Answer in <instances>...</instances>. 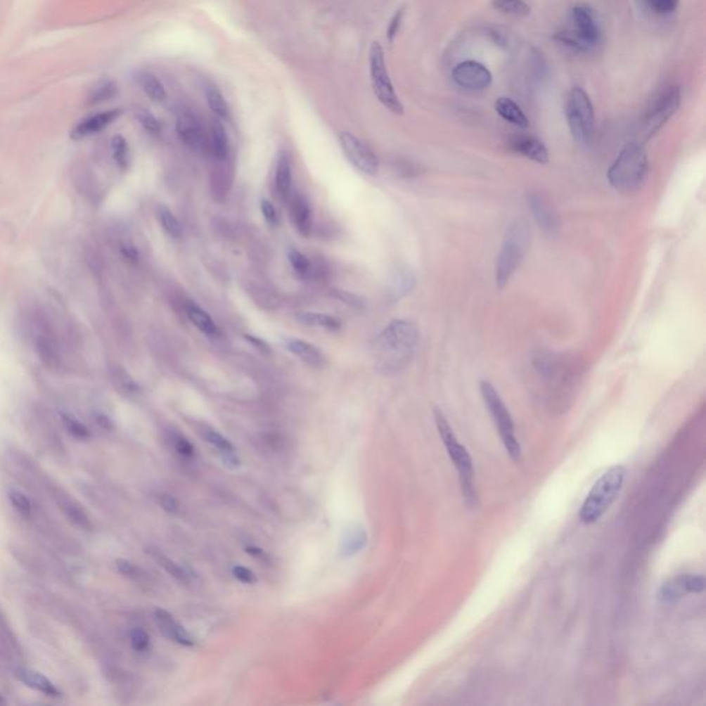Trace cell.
I'll use <instances>...</instances> for the list:
<instances>
[{"instance_id":"cell-1","label":"cell","mask_w":706,"mask_h":706,"mask_svg":"<svg viewBox=\"0 0 706 706\" xmlns=\"http://www.w3.org/2000/svg\"><path fill=\"white\" fill-rule=\"evenodd\" d=\"M418 340L420 331L413 321L392 320L374 341L378 368L385 374L402 371L413 359Z\"/></svg>"},{"instance_id":"cell-2","label":"cell","mask_w":706,"mask_h":706,"mask_svg":"<svg viewBox=\"0 0 706 706\" xmlns=\"http://www.w3.org/2000/svg\"><path fill=\"white\" fill-rule=\"evenodd\" d=\"M648 156L638 142H628L607 172L610 185L622 193H634L648 176Z\"/></svg>"},{"instance_id":"cell-3","label":"cell","mask_w":706,"mask_h":706,"mask_svg":"<svg viewBox=\"0 0 706 706\" xmlns=\"http://www.w3.org/2000/svg\"><path fill=\"white\" fill-rule=\"evenodd\" d=\"M435 416V423L439 432V436L446 446L447 454L450 459L453 461L454 466L458 470L459 484H461V492L463 495L465 503L473 509L479 503V496L475 486V470H473V461L468 450L459 443L451 425L449 424L446 416L443 411L439 409H435L433 411Z\"/></svg>"},{"instance_id":"cell-4","label":"cell","mask_w":706,"mask_h":706,"mask_svg":"<svg viewBox=\"0 0 706 706\" xmlns=\"http://www.w3.org/2000/svg\"><path fill=\"white\" fill-rule=\"evenodd\" d=\"M530 246V231L525 221L512 222L503 236L495 264V284L503 288L520 268Z\"/></svg>"},{"instance_id":"cell-5","label":"cell","mask_w":706,"mask_h":706,"mask_svg":"<svg viewBox=\"0 0 706 706\" xmlns=\"http://www.w3.org/2000/svg\"><path fill=\"white\" fill-rule=\"evenodd\" d=\"M625 475L627 469L622 465L611 466L601 475L579 509V519L582 523L593 525L601 520V516L621 493Z\"/></svg>"},{"instance_id":"cell-6","label":"cell","mask_w":706,"mask_h":706,"mask_svg":"<svg viewBox=\"0 0 706 706\" xmlns=\"http://www.w3.org/2000/svg\"><path fill=\"white\" fill-rule=\"evenodd\" d=\"M480 394L483 397V402L486 403L495 425L498 428L499 437L502 440V444L509 454V457L513 461H520L522 458V446L516 437L515 433V424L512 420V416L505 406L503 400L501 399L499 393L496 389L490 384L489 381H482L480 383Z\"/></svg>"},{"instance_id":"cell-7","label":"cell","mask_w":706,"mask_h":706,"mask_svg":"<svg viewBox=\"0 0 706 706\" xmlns=\"http://www.w3.org/2000/svg\"><path fill=\"white\" fill-rule=\"evenodd\" d=\"M565 116L572 139L581 145H589L595 136V110L588 93L574 87L567 98Z\"/></svg>"},{"instance_id":"cell-8","label":"cell","mask_w":706,"mask_h":706,"mask_svg":"<svg viewBox=\"0 0 706 706\" xmlns=\"http://www.w3.org/2000/svg\"><path fill=\"white\" fill-rule=\"evenodd\" d=\"M368 56H370L368 57V60H370V79H371L373 91H374L377 100L385 106L389 112H392L394 115H403L404 106L399 100V96L396 94L393 83L389 77L385 53H384L383 46L378 41H374L370 47Z\"/></svg>"},{"instance_id":"cell-9","label":"cell","mask_w":706,"mask_h":706,"mask_svg":"<svg viewBox=\"0 0 706 706\" xmlns=\"http://www.w3.org/2000/svg\"><path fill=\"white\" fill-rule=\"evenodd\" d=\"M680 101H681L680 87L674 84L664 87L658 93V96L654 100H651L650 105L646 109L641 123V131L646 139L653 137L667 124V122L679 109Z\"/></svg>"},{"instance_id":"cell-10","label":"cell","mask_w":706,"mask_h":706,"mask_svg":"<svg viewBox=\"0 0 706 706\" xmlns=\"http://www.w3.org/2000/svg\"><path fill=\"white\" fill-rule=\"evenodd\" d=\"M340 143L344 155L349 160L353 167L367 176H374L378 173L380 162L377 155L352 133L342 131L340 134Z\"/></svg>"},{"instance_id":"cell-11","label":"cell","mask_w":706,"mask_h":706,"mask_svg":"<svg viewBox=\"0 0 706 706\" xmlns=\"http://www.w3.org/2000/svg\"><path fill=\"white\" fill-rule=\"evenodd\" d=\"M705 591L704 575H679L667 581L658 592V601L674 604L688 593H701Z\"/></svg>"},{"instance_id":"cell-12","label":"cell","mask_w":706,"mask_h":706,"mask_svg":"<svg viewBox=\"0 0 706 706\" xmlns=\"http://www.w3.org/2000/svg\"><path fill=\"white\" fill-rule=\"evenodd\" d=\"M453 79L459 87L475 91L486 90L493 83V75L489 68L473 60L459 63L453 70Z\"/></svg>"},{"instance_id":"cell-13","label":"cell","mask_w":706,"mask_h":706,"mask_svg":"<svg viewBox=\"0 0 706 706\" xmlns=\"http://www.w3.org/2000/svg\"><path fill=\"white\" fill-rule=\"evenodd\" d=\"M176 130L181 142L192 152L199 153L205 149L206 140L203 129L191 109L181 108L176 112Z\"/></svg>"},{"instance_id":"cell-14","label":"cell","mask_w":706,"mask_h":706,"mask_svg":"<svg viewBox=\"0 0 706 706\" xmlns=\"http://www.w3.org/2000/svg\"><path fill=\"white\" fill-rule=\"evenodd\" d=\"M571 20L575 25V32L582 44L589 49L599 43L601 40V30L596 23V18L586 6H575L571 10Z\"/></svg>"},{"instance_id":"cell-15","label":"cell","mask_w":706,"mask_h":706,"mask_svg":"<svg viewBox=\"0 0 706 706\" xmlns=\"http://www.w3.org/2000/svg\"><path fill=\"white\" fill-rule=\"evenodd\" d=\"M122 109H110L101 113L91 115L86 119H83L80 123H77L73 130H72L71 137L73 140H83L87 137H91L97 133H101L105 130L109 124H112L115 120H117L122 115Z\"/></svg>"},{"instance_id":"cell-16","label":"cell","mask_w":706,"mask_h":706,"mask_svg":"<svg viewBox=\"0 0 706 706\" xmlns=\"http://www.w3.org/2000/svg\"><path fill=\"white\" fill-rule=\"evenodd\" d=\"M196 430H198V433L200 435L202 439H205L210 446H212L219 453V456H221V458H222L225 465H228L231 468L239 466V458H238V456L235 453V449H233L232 443L226 437H224L219 432H217L210 425L203 424V423L196 424Z\"/></svg>"},{"instance_id":"cell-17","label":"cell","mask_w":706,"mask_h":706,"mask_svg":"<svg viewBox=\"0 0 706 706\" xmlns=\"http://www.w3.org/2000/svg\"><path fill=\"white\" fill-rule=\"evenodd\" d=\"M155 621H156L160 632L167 638L176 641L181 646H185V647H192L195 644V638L189 635V632L179 622H176V618L167 610L156 608L155 610Z\"/></svg>"},{"instance_id":"cell-18","label":"cell","mask_w":706,"mask_h":706,"mask_svg":"<svg viewBox=\"0 0 706 706\" xmlns=\"http://www.w3.org/2000/svg\"><path fill=\"white\" fill-rule=\"evenodd\" d=\"M527 202H529L530 210L532 212L538 225L544 231L553 233L559 228V224H558L556 214L551 209L548 202L537 193H530L527 196Z\"/></svg>"},{"instance_id":"cell-19","label":"cell","mask_w":706,"mask_h":706,"mask_svg":"<svg viewBox=\"0 0 706 706\" xmlns=\"http://www.w3.org/2000/svg\"><path fill=\"white\" fill-rule=\"evenodd\" d=\"M290 215L297 231L302 236H308L312 229V212L308 200L304 196L294 195V198H291Z\"/></svg>"},{"instance_id":"cell-20","label":"cell","mask_w":706,"mask_h":706,"mask_svg":"<svg viewBox=\"0 0 706 706\" xmlns=\"http://www.w3.org/2000/svg\"><path fill=\"white\" fill-rule=\"evenodd\" d=\"M512 148L515 152L526 156L527 159L535 162V163L545 165L549 160V155H548V149H546L545 143L535 137H529V136L518 137L515 141L512 142Z\"/></svg>"},{"instance_id":"cell-21","label":"cell","mask_w":706,"mask_h":706,"mask_svg":"<svg viewBox=\"0 0 706 706\" xmlns=\"http://www.w3.org/2000/svg\"><path fill=\"white\" fill-rule=\"evenodd\" d=\"M15 676L28 687L34 688L36 691L47 695V697H61V691L53 684L50 679H47L44 674L39 672L27 669V668H18L15 671Z\"/></svg>"},{"instance_id":"cell-22","label":"cell","mask_w":706,"mask_h":706,"mask_svg":"<svg viewBox=\"0 0 706 706\" xmlns=\"http://www.w3.org/2000/svg\"><path fill=\"white\" fill-rule=\"evenodd\" d=\"M285 348L312 367H321L324 364V356L321 351L308 341L290 338L285 340Z\"/></svg>"},{"instance_id":"cell-23","label":"cell","mask_w":706,"mask_h":706,"mask_svg":"<svg viewBox=\"0 0 706 706\" xmlns=\"http://www.w3.org/2000/svg\"><path fill=\"white\" fill-rule=\"evenodd\" d=\"M495 110L505 122L520 129L529 127V119L526 113L513 100L508 97H499L495 103Z\"/></svg>"},{"instance_id":"cell-24","label":"cell","mask_w":706,"mask_h":706,"mask_svg":"<svg viewBox=\"0 0 706 706\" xmlns=\"http://www.w3.org/2000/svg\"><path fill=\"white\" fill-rule=\"evenodd\" d=\"M54 499L57 501V503H58L60 509L63 511V513L71 520L75 526H77V527H80L82 530L93 529L91 520L87 516V513L82 509V506L79 503H76L68 495L56 494L54 495Z\"/></svg>"},{"instance_id":"cell-25","label":"cell","mask_w":706,"mask_h":706,"mask_svg":"<svg viewBox=\"0 0 706 706\" xmlns=\"http://www.w3.org/2000/svg\"><path fill=\"white\" fill-rule=\"evenodd\" d=\"M146 553L158 562V565H162L167 574H170L176 581H178L179 584H184V585H189L193 579L192 577V572L189 570H186L185 567L182 565H176V562L173 559H170L169 556H166L165 553H162L158 549H153V548H149L146 549Z\"/></svg>"},{"instance_id":"cell-26","label":"cell","mask_w":706,"mask_h":706,"mask_svg":"<svg viewBox=\"0 0 706 706\" xmlns=\"http://www.w3.org/2000/svg\"><path fill=\"white\" fill-rule=\"evenodd\" d=\"M137 82L146 97L153 103H163L167 100V91L155 73L141 71L137 75Z\"/></svg>"},{"instance_id":"cell-27","label":"cell","mask_w":706,"mask_h":706,"mask_svg":"<svg viewBox=\"0 0 706 706\" xmlns=\"http://www.w3.org/2000/svg\"><path fill=\"white\" fill-rule=\"evenodd\" d=\"M416 275L407 269V268H400L397 269L390 281V295L393 300H400L410 294L414 287H416Z\"/></svg>"},{"instance_id":"cell-28","label":"cell","mask_w":706,"mask_h":706,"mask_svg":"<svg viewBox=\"0 0 706 706\" xmlns=\"http://www.w3.org/2000/svg\"><path fill=\"white\" fill-rule=\"evenodd\" d=\"M185 314H186V318L189 319V321L200 333H203V334H206L209 337H215L218 334L217 324L214 323L212 316L206 311H203L202 308H199L198 305H195V304H186Z\"/></svg>"},{"instance_id":"cell-29","label":"cell","mask_w":706,"mask_h":706,"mask_svg":"<svg viewBox=\"0 0 706 706\" xmlns=\"http://www.w3.org/2000/svg\"><path fill=\"white\" fill-rule=\"evenodd\" d=\"M203 91L206 96L207 105L212 109V113L221 120H229L231 119V109H229L225 97L219 91V89L214 83L207 82L203 86Z\"/></svg>"},{"instance_id":"cell-30","label":"cell","mask_w":706,"mask_h":706,"mask_svg":"<svg viewBox=\"0 0 706 706\" xmlns=\"http://www.w3.org/2000/svg\"><path fill=\"white\" fill-rule=\"evenodd\" d=\"M291 163L290 158L287 153H282L279 156L278 165H276V173H275V185L276 191L281 195L283 200H287L291 196Z\"/></svg>"},{"instance_id":"cell-31","label":"cell","mask_w":706,"mask_h":706,"mask_svg":"<svg viewBox=\"0 0 706 706\" xmlns=\"http://www.w3.org/2000/svg\"><path fill=\"white\" fill-rule=\"evenodd\" d=\"M36 352L39 354L40 360L43 364H46L50 368H56L60 364V352L53 341V338L49 334L40 333L36 337Z\"/></svg>"},{"instance_id":"cell-32","label":"cell","mask_w":706,"mask_h":706,"mask_svg":"<svg viewBox=\"0 0 706 706\" xmlns=\"http://www.w3.org/2000/svg\"><path fill=\"white\" fill-rule=\"evenodd\" d=\"M210 148L212 155L218 160H225L229 155V140L225 127L219 120H212L210 131Z\"/></svg>"},{"instance_id":"cell-33","label":"cell","mask_w":706,"mask_h":706,"mask_svg":"<svg viewBox=\"0 0 706 706\" xmlns=\"http://www.w3.org/2000/svg\"><path fill=\"white\" fill-rule=\"evenodd\" d=\"M297 320L304 326L328 331H338L341 328V321L338 319L320 312H301L297 315Z\"/></svg>"},{"instance_id":"cell-34","label":"cell","mask_w":706,"mask_h":706,"mask_svg":"<svg viewBox=\"0 0 706 706\" xmlns=\"http://www.w3.org/2000/svg\"><path fill=\"white\" fill-rule=\"evenodd\" d=\"M110 378H112V383L115 385V388L117 389L120 393L126 394V396H134L140 392V387L139 384L134 381V378L122 367H112L110 368Z\"/></svg>"},{"instance_id":"cell-35","label":"cell","mask_w":706,"mask_h":706,"mask_svg":"<svg viewBox=\"0 0 706 706\" xmlns=\"http://www.w3.org/2000/svg\"><path fill=\"white\" fill-rule=\"evenodd\" d=\"M156 215H158V219H159V224L162 225L163 231L170 236V238H174V239H179L182 236V225L181 222L178 221L176 215L173 212H170L166 206L160 205L156 210Z\"/></svg>"},{"instance_id":"cell-36","label":"cell","mask_w":706,"mask_h":706,"mask_svg":"<svg viewBox=\"0 0 706 706\" xmlns=\"http://www.w3.org/2000/svg\"><path fill=\"white\" fill-rule=\"evenodd\" d=\"M117 94V86L112 80H104L98 83L90 93L87 98L89 105H98L112 100Z\"/></svg>"},{"instance_id":"cell-37","label":"cell","mask_w":706,"mask_h":706,"mask_svg":"<svg viewBox=\"0 0 706 706\" xmlns=\"http://www.w3.org/2000/svg\"><path fill=\"white\" fill-rule=\"evenodd\" d=\"M115 565H116L117 571H119L123 577H126V578H129V579H131V581H134V582H137V584H141V585L142 584H148L149 577H148V574L142 570L141 567L133 565L131 562H129V560H126V559H117V560L115 562Z\"/></svg>"},{"instance_id":"cell-38","label":"cell","mask_w":706,"mask_h":706,"mask_svg":"<svg viewBox=\"0 0 706 706\" xmlns=\"http://www.w3.org/2000/svg\"><path fill=\"white\" fill-rule=\"evenodd\" d=\"M287 258H288V262L297 276H300L302 279L308 278V275L311 272V262L307 255H304L297 248H290L287 251Z\"/></svg>"},{"instance_id":"cell-39","label":"cell","mask_w":706,"mask_h":706,"mask_svg":"<svg viewBox=\"0 0 706 706\" xmlns=\"http://www.w3.org/2000/svg\"><path fill=\"white\" fill-rule=\"evenodd\" d=\"M112 153L117 166L122 170H126L130 165V152H129V143L123 136H115L112 139Z\"/></svg>"},{"instance_id":"cell-40","label":"cell","mask_w":706,"mask_h":706,"mask_svg":"<svg viewBox=\"0 0 706 706\" xmlns=\"http://www.w3.org/2000/svg\"><path fill=\"white\" fill-rule=\"evenodd\" d=\"M495 8L511 15L527 17L530 6L525 0H493Z\"/></svg>"},{"instance_id":"cell-41","label":"cell","mask_w":706,"mask_h":706,"mask_svg":"<svg viewBox=\"0 0 706 706\" xmlns=\"http://www.w3.org/2000/svg\"><path fill=\"white\" fill-rule=\"evenodd\" d=\"M0 640L1 643L11 651L20 654L21 653V647H20V643L17 640V637L14 635L1 607H0Z\"/></svg>"},{"instance_id":"cell-42","label":"cell","mask_w":706,"mask_h":706,"mask_svg":"<svg viewBox=\"0 0 706 706\" xmlns=\"http://www.w3.org/2000/svg\"><path fill=\"white\" fill-rule=\"evenodd\" d=\"M366 539H367V535L363 530L357 527L353 531H349L348 537L342 542V545H344L342 552L345 555H352V553L359 552L366 545Z\"/></svg>"},{"instance_id":"cell-43","label":"cell","mask_w":706,"mask_h":706,"mask_svg":"<svg viewBox=\"0 0 706 706\" xmlns=\"http://www.w3.org/2000/svg\"><path fill=\"white\" fill-rule=\"evenodd\" d=\"M61 421H63L64 428L71 433L73 437H76L79 440H86L90 437L89 428L83 423H80L79 420H76L75 417H72L71 414H63Z\"/></svg>"},{"instance_id":"cell-44","label":"cell","mask_w":706,"mask_h":706,"mask_svg":"<svg viewBox=\"0 0 706 706\" xmlns=\"http://www.w3.org/2000/svg\"><path fill=\"white\" fill-rule=\"evenodd\" d=\"M8 501L13 508L24 518H31L32 515V503L27 495L23 494L18 490L8 492Z\"/></svg>"},{"instance_id":"cell-45","label":"cell","mask_w":706,"mask_h":706,"mask_svg":"<svg viewBox=\"0 0 706 706\" xmlns=\"http://www.w3.org/2000/svg\"><path fill=\"white\" fill-rule=\"evenodd\" d=\"M170 442H172V446L176 450V454H179L181 457H184V458H193L195 457V447L185 436L173 432L170 435Z\"/></svg>"},{"instance_id":"cell-46","label":"cell","mask_w":706,"mask_h":706,"mask_svg":"<svg viewBox=\"0 0 706 706\" xmlns=\"http://www.w3.org/2000/svg\"><path fill=\"white\" fill-rule=\"evenodd\" d=\"M136 116H137V120L141 123L142 127L150 133V134H159L160 133V122L148 110V109H143V108H139L136 110Z\"/></svg>"},{"instance_id":"cell-47","label":"cell","mask_w":706,"mask_h":706,"mask_svg":"<svg viewBox=\"0 0 706 706\" xmlns=\"http://www.w3.org/2000/svg\"><path fill=\"white\" fill-rule=\"evenodd\" d=\"M130 643L137 653H145L150 647V637L141 628H136L130 634Z\"/></svg>"},{"instance_id":"cell-48","label":"cell","mask_w":706,"mask_h":706,"mask_svg":"<svg viewBox=\"0 0 706 706\" xmlns=\"http://www.w3.org/2000/svg\"><path fill=\"white\" fill-rule=\"evenodd\" d=\"M404 14H406V7H400L394 15L390 18V23L388 25V31H387V37H388L389 43H393L396 36L399 34L400 31V27H402V23H403V18H404Z\"/></svg>"},{"instance_id":"cell-49","label":"cell","mask_w":706,"mask_h":706,"mask_svg":"<svg viewBox=\"0 0 706 706\" xmlns=\"http://www.w3.org/2000/svg\"><path fill=\"white\" fill-rule=\"evenodd\" d=\"M647 1L650 7L660 14H671L679 6V0H647Z\"/></svg>"},{"instance_id":"cell-50","label":"cell","mask_w":706,"mask_h":706,"mask_svg":"<svg viewBox=\"0 0 706 706\" xmlns=\"http://www.w3.org/2000/svg\"><path fill=\"white\" fill-rule=\"evenodd\" d=\"M232 574L233 577L240 581L242 584H248V585H252L257 582V577L255 574L248 568V567H243V565H235L232 568Z\"/></svg>"},{"instance_id":"cell-51","label":"cell","mask_w":706,"mask_h":706,"mask_svg":"<svg viewBox=\"0 0 706 706\" xmlns=\"http://www.w3.org/2000/svg\"><path fill=\"white\" fill-rule=\"evenodd\" d=\"M158 502L162 506V509L166 511V512H169V513L176 515V513L179 512V503H178V501H176L173 495L162 493V494L158 495Z\"/></svg>"},{"instance_id":"cell-52","label":"cell","mask_w":706,"mask_h":706,"mask_svg":"<svg viewBox=\"0 0 706 706\" xmlns=\"http://www.w3.org/2000/svg\"><path fill=\"white\" fill-rule=\"evenodd\" d=\"M261 212H262V215H264L265 221H267L269 225H278V222H279L278 212H276L275 206H274L271 202H268V200L262 199V200H261Z\"/></svg>"},{"instance_id":"cell-53","label":"cell","mask_w":706,"mask_h":706,"mask_svg":"<svg viewBox=\"0 0 706 706\" xmlns=\"http://www.w3.org/2000/svg\"><path fill=\"white\" fill-rule=\"evenodd\" d=\"M334 294H335V297H337V298H340L342 302H345V304H347V305H349V307L357 308V309H359V308H364V302H363V300H361L360 297L354 295L352 293L337 290V291H334Z\"/></svg>"},{"instance_id":"cell-54","label":"cell","mask_w":706,"mask_h":706,"mask_svg":"<svg viewBox=\"0 0 706 706\" xmlns=\"http://www.w3.org/2000/svg\"><path fill=\"white\" fill-rule=\"evenodd\" d=\"M246 340H248V342H251L257 349H259L261 352L271 353V348H269V345L265 341H262V340H259V338H257L254 335H246Z\"/></svg>"},{"instance_id":"cell-55","label":"cell","mask_w":706,"mask_h":706,"mask_svg":"<svg viewBox=\"0 0 706 706\" xmlns=\"http://www.w3.org/2000/svg\"><path fill=\"white\" fill-rule=\"evenodd\" d=\"M120 251H122V252H123V255H124L127 259H130V261H137V259H139V251H137V248H134V246H131V245H122Z\"/></svg>"},{"instance_id":"cell-56","label":"cell","mask_w":706,"mask_h":706,"mask_svg":"<svg viewBox=\"0 0 706 706\" xmlns=\"http://www.w3.org/2000/svg\"><path fill=\"white\" fill-rule=\"evenodd\" d=\"M96 423L100 425L101 428H104V429H110L112 428V421L109 420V417H106L105 414H103V413H98L96 416Z\"/></svg>"},{"instance_id":"cell-57","label":"cell","mask_w":706,"mask_h":706,"mask_svg":"<svg viewBox=\"0 0 706 706\" xmlns=\"http://www.w3.org/2000/svg\"><path fill=\"white\" fill-rule=\"evenodd\" d=\"M246 551H248V553H250V555H252V556H255L257 559H262V560H267V556H265V552H264L262 549H258V548H255V546H248V548H246Z\"/></svg>"},{"instance_id":"cell-58","label":"cell","mask_w":706,"mask_h":706,"mask_svg":"<svg viewBox=\"0 0 706 706\" xmlns=\"http://www.w3.org/2000/svg\"><path fill=\"white\" fill-rule=\"evenodd\" d=\"M3 702H4V701H3V698L0 697V704H3Z\"/></svg>"}]
</instances>
